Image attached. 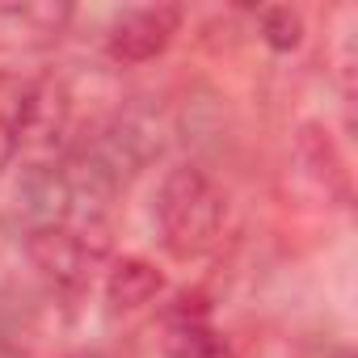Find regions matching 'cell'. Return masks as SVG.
<instances>
[{"instance_id":"obj_5","label":"cell","mask_w":358,"mask_h":358,"mask_svg":"<svg viewBox=\"0 0 358 358\" xmlns=\"http://www.w3.org/2000/svg\"><path fill=\"white\" fill-rule=\"evenodd\" d=\"M262 26H266V43L278 47V51H291L299 43V17L291 9H266Z\"/></svg>"},{"instance_id":"obj_2","label":"cell","mask_w":358,"mask_h":358,"mask_svg":"<svg viewBox=\"0 0 358 358\" xmlns=\"http://www.w3.org/2000/svg\"><path fill=\"white\" fill-rule=\"evenodd\" d=\"M47 118V93L38 80L0 72V164H9L43 127Z\"/></svg>"},{"instance_id":"obj_3","label":"cell","mask_w":358,"mask_h":358,"mask_svg":"<svg viewBox=\"0 0 358 358\" xmlns=\"http://www.w3.org/2000/svg\"><path fill=\"white\" fill-rule=\"evenodd\" d=\"M182 13L160 5V9H131L122 22H114L110 30V55L127 59V64H143L152 55H160L169 47V38L177 34Z\"/></svg>"},{"instance_id":"obj_4","label":"cell","mask_w":358,"mask_h":358,"mask_svg":"<svg viewBox=\"0 0 358 358\" xmlns=\"http://www.w3.org/2000/svg\"><path fill=\"white\" fill-rule=\"evenodd\" d=\"M173 358H232V354H228V345L211 329L186 324V329L173 333Z\"/></svg>"},{"instance_id":"obj_1","label":"cell","mask_w":358,"mask_h":358,"mask_svg":"<svg viewBox=\"0 0 358 358\" xmlns=\"http://www.w3.org/2000/svg\"><path fill=\"white\" fill-rule=\"evenodd\" d=\"M228 220V203L203 169H173L156 194L160 241L173 257H203L215 249Z\"/></svg>"}]
</instances>
